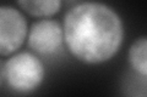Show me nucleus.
<instances>
[{
	"instance_id": "1",
	"label": "nucleus",
	"mask_w": 147,
	"mask_h": 97,
	"mask_svg": "<svg viewBox=\"0 0 147 97\" xmlns=\"http://www.w3.org/2000/svg\"><path fill=\"white\" fill-rule=\"evenodd\" d=\"M65 48L86 66H100L120 51L125 40L124 20L115 9L103 1H81L63 18Z\"/></svg>"
},
{
	"instance_id": "2",
	"label": "nucleus",
	"mask_w": 147,
	"mask_h": 97,
	"mask_svg": "<svg viewBox=\"0 0 147 97\" xmlns=\"http://www.w3.org/2000/svg\"><path fill=\"white\" fill-rule=\"evenodd\" d=\"M45 79V67L38 55L17 51L0 62V85L18 95H31Z\"/></svg>"
},
{
	"instance_id": "3",
	"label": "nucleus",
	"mask_w": 147,
	"mask_h": 97,
	"mask_svg": "<svg viewBox=\"0 0 147 97\" xmlns=\"http://www.w3.org/2000/svg\"><path fill=\"white\" fill-rule=\"evenodd\" d=\"M27 45L39 57L58 55L65 46L63 22L53 18H39L33 22L28 30Z\"/></svg>"
},
{
	"instance_id": "4",
	"label": "nucleus",
	"mask_w": 147,
	"mask_h": 97,
	"mask_svg": "<svg viewBox=\"0 0 147 97\" xmlns=\"http://www.w3.org/2000/svg\"><path fill=\"white\" fill-rule=\"evenodd\" d=\"M28 23L25 15L11 5L0 6V55L11 56L17 52L28 36Z\"/></svg>"
},
{
	"instance_id": "5",
	"label": "nucleus",
	"mask_w": 147,
	"mask_h": 97,
	"mask_svg": "<svg viewBox=\"0 0 147 97\" xmlns=\"http://www.w3.org/2000/svg\"><path fill=\"white\" fill-rule=\"evenodd\" d=\"M16 4L24 12L36 18H50L63 7V0H16Z\"/></svg>"
},
{
	"instance_id": "6",
	"label": "nucleus",
	"mask_w": 147,
	"mask_h": 97,
	"mask_svg": "<svg viewBox=\"0 0 147 97\" xmlns=\"http://www.w3.org/2000/svg\"><path fill=\"white\" fill-rule=\"evenodd\" d=\"M126 57L132 72L147 77V35H141L132 41Z\"/></svg>"
}]
</instances>
